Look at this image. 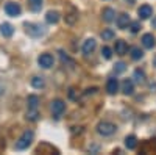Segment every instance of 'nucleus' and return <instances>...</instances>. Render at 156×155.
I'll list each match as a JSON object with an SVG mask.
<instances>
[{
  "instance_id": "2",
  "label": "nucleus",
  "mask_w": 156,
  "mask_h": 155,
  "mask_svg": "<svg viewBox=\"0 0 156 155\" xmlns=\"http://www.w3.org/2000/svg\"><path fill=\"white\" fill-rule=\"evenodd\" d=\"M117 127L112 124V122H108V121H103L97 125V132L101 135V136H109L112 133H115Z\"/></svg>"
},
{
  "instance_id": "8",
  "label": "nucleus",
  "mask_w": 156,
  "mask_h": 155,
  "mask_svg": "<svg viewBox=\"0 0 156 155\" xmlns=\"http://www.w3.org/2000/svg\"><path fill=\"white\" fill-rule=\"evenodd\" d=\"M137 14H139V19L145 20V19H148V17L153 14V9H151L150 5H142V6L137 9Z\"/></svg>"
},
{
  "instance_id": "29",
  "label": "nucleus",
  "mask_w": 156,
  "mask_h": 155,
  "mask_svg": "<svg viewBox=\"0 0 156 155\" xmlns=\"http://www.w3.org/2000/svg\"><path fill=\"white\" fill-rule=\"evenodd\" d=\"M95 91H97V88H89V89H86V93H84V94L89 96V94H94Z\"/></svg>"
},
{
  "instance_id": "6",
  "label": "nucleus",
  "mask_w": 156,
  "mask_h": 155,
  "mask_svg": "<svg viewBox=\"0 0 156 155\" xmlns=\"http://www.w3.org/2000/svg\"><path fill=\"white\" fill-rule=\"evenodd\" d=\"M37 63H39V66H41V68H44V69H48V68H51V66H53L55 60H53V57H51L50 54H42L41 57L37 58Z\"/></svg>"
},
{
  "instance_id": "7",
  "label": "nucleus",
  "mask_w": 156,
  "mask_h": 155,
  "mask_svg": "<svg viewBox=\"0 0 156 155\" xmlns=\"http://www.w3.org/2000/svg\"><path fill=\"white\" fill-rule=\"evenodd\" d=\"M95 47H97V41L94 39V38H89V39H86L84 42H83V54L84 55H89V54H92V52L95 50Z\"/></svg>"
},
{
  "instance_id": "14",
  "label": "nucleus",
  "mask_w": 156,
  "mask_h": 155,
  "mask_svg": "<svg viewBox=\"0 0 156 155\" xmlns=\"http://www.w3.org/2000/svg\"><path fill=\"white\" fill-rule=\"evenodd\" d=\"M128 25H129V16L126 14V13H122V14L117 17V27L123 30V28L128 27Z\"/></svg>"
},
{
  "instance_id": "17",
  "label": "nucleus",
  "mask_w": 156,
  "mask_h": 155,
  "mask_svg": "<svg viewBox=\"0 0 156 155\" xmlns=\"http://www.w3.org/2000/svg\"><path fill=\"white\" fill-rule=\"evenodd\" d=\"M125 146H126L128 149H136V146H137V138H136L134 135L126 136V138H125Z\"/></svg>"
},
{
  "instance_id": "13",
  "label": "nucleus",
  "mask_w": 156,
  "mask_h": 155,
  "mask_svg": "<svg viewBox=\"0 0 156 155\" xmlns=\"http://www.w3.org/2000/svg\"><path fill=\"white\" fill-rule=\"evenodd\" d=\"M101 17H103V20L105 22H112L114 19H115V11L112 9V8H105L103 9V13H101Z\"/></svg>"
},
{
  "instance_id": "9",
  "label": "nucleus",
  "mask_w": 156,
  "mask_h": 155,
  "mask_svg": "<svg viewBox=\"0 0 156 155\" xmlns=\"http://www.w3.org/2000/svg\"><path fill=\"white\" fill-rule=\"evenodd\" d=\"M156 44V39H154V36L151 33H145L144 36H142V46H144L145 49H153Z\"/></svg>"
},
{
  "instance_id": "31",
  "label": "nucleus",
  "mask_w": 156,
  "mask_h": 155,
  "mask_svg": "<svg viewBox=\"0 0 156 155\" xmlns=\"http://www.w3.org/2000/svg\"><path fill=\"white\" fill-rule=\"evenodd\" d=\"M3 93H5V88H3V86H2V85H0V96H2V94H3Z\"/></svg>"
},
{
  "instance_id": "16",
  "label": "nucleus",
  "mask_w": 156,
  "mask_h": 155,
  "mask_svg": "<svg viewBox=\"0 0 156 155\" xmlns=\"http://www.w3.org/2000/svg\"><path fill=\"white\" fill-rule=\"evenodd\" d=\"M45 20L48 24H56L59 20V13L58 11H48L45 14Z\"/></svg>"
},
{
  "instance_id": "15",
  "label": "nucleus",
  "mask_w": 156,
  "mask_h": 155,
  "mask_svg": "<svg viewBox=\"0 0 156 155\" xmlns=\"http://www.w3.org/2000/svg\"><path fill=\"white\" fill-rule=\"evenodd\" d=\"M106 91L109 94H115L117 91H119V82H117V79H109L108 83H106Z\"/></svg>"
},
{
  "instance_id": "22",
  "label": "nucleus",
  "mask_w": 156,
  "mask_h": 155,
  "mask_svg": "<svg viewBox=\"0 0 156 155\" xmlns=\"http://www.w3.org/2000/svg\"><path fill=\"white\" fill-rule=\"evenodd\" d=\"M134 79H136L137 83H144L145 82V72L142 69H136L134 71Z\"/></svg>"
},
{
  "instance_id": "28",
  "label": "nucleus",
  "mask_w": 156,
  "mask_h": 155,
  "mask_svg": "<svg viewBox=\"0 0 156 155\" xmlns=\"http://www.w3.org/2000/svg\"><path fill=\"white\" fill-rule=\"evenodd\" d=\"M76 17H78V16H76V13L73 11L72 14H67V16H66V20H67L69 24H73V22L76 20Z\"/></svg>"
},
{
  "instance_id": "30",
  "label": "nucleus",
  "mask_w": 156,
  "mask_h": 155,
  "mask_svg": "<svg viewBox=\"0 0 156 155\" xmlns=\"http://www.w3.org/2000/svg\"><path fill=\"white\" fill-rule=\"evenodd\" d=\"M151 27L156 28V17H153V20H151Z\"/></svg>"
},
{
  "instance_id": "10",
  "label": "nucleus",
  "mask_w": 156,
  "mask_h": 155,
  "mask_svg": "<svg viewBox=\"0 0 156 155\" xmlns=\"http://www.w3.org/2000/svg\"><path fill=\"white\" fill-rule=\"evenodd\" d=\"M12 33H14V28H12V25L8 24V22H3L0 25V35L5 36V38H11Z\"/></svg>"
},
{
  "instance_id": "21",
  "label": "nucleus",
  "mask_w": 156,
  "mask_h": 155,
  "mask_svg": "<svg viewBox=\"0 0 156 155\" xmlns=\"http://www.w3.org/2000/svg\"><path fill=\"white\" fill-rule=\"evenodd\" d=\"M114 31L111 28H106V30H103L101 31V38H103V41H112L114 39Z\"/></svg>"
},
{
  "instance_id": "23",
  "label": "nucleus",
  "mask_w": 156,
  "mask_h": 155,
  "mask_svg": "<svg viewBox=\"0 0 156 155\" xmlns=\"http://www.w3.org/2000/svg\"><path fill=\"white\" fill-rule=\"evenodd\" d=\"M142 57H144V52H142L139 47H133L131 49V58L133 60H140Z\"/></svg>"
},
{
  "instance_id": "12",
  "label": "nucleus",
  "mask_w": 156,
  "mask_h": 155,
  "mask_svg": "<svg viewBox=\"0 0 156 155\" xmlns=\"http://www.w3.org/2000/svg\"><path fill=\"white\" fill-rule=\"evenodd\" d=\"M122 91H123L125 96H131V94L134 93V85H133V82L129 80V79L123 80V83H122Z\"/></svg>"
},
{
  "instance_id": "3",
  "label": "nucleus",
  "mask_w": 156,
  "mask_h": 155,
  "mask_svg": "<svg viewBox=\"0 0 156 155\" xmlns=\"http://www.w3.org/2000/svg\"><path fill=\"white\" fill-rule=\"evenodd\" d=\"M25 30L33 38H39L44 35V27H41L39 24H25Z\"/></svg>"
},
{
  "instance_id": "18",
  "label": "nucleus",
  "mask_w": 156,
  "mask_h": 155,
  "mask_svg": "<svg viewBox=\"0 0 156 155\" xmlns=\"http://www.w3.org/2000/svg\"><path fill=\"white\" fill-rule=\"evenodd\" d=\"M28 6L31 11L37 13V11H41L42 8V0H28Z\"/></svg>"
},
{
  "instance_id": "26",
  "label": "nucleus",
  "mask_w": 156,
  "mask_h": 155,
  "mask_svg": "<svg viewBox=\"0 0 156 155\" xmlns=\"http://www.w3.org/2000/svg\"><path fill=\"white\" fill-rule=\"evenodd\" d=\"M129 30H131L133 33H137L140 30V24L139 22H129Z\"/></svg>"
},
{
  "instance_id": "25",
  "label": "nucleus",
  "mask_w": 156,
  "mask_h": 155,
  "mask_svg": "<svg viewBox=\"0 0 156 155\" xmlns=\"http://www.w3.org/2000/svg\"><path fill=\"white\" fill-rule=\"evenodd\" d=\"M37 110H30L28 108V111H27V119H30V121H36L37 119Z\"/></svg>"
},
{
  "instance_id": "27",
  "label": "nucleus",
  "mask_w": 156,
  "mask_h": 155,
  "mask_svg": "<svg viewBox=\"0 0 156 155\" xmlns=\"http://www.w3.org/2000/svg\"><path fill=\"white\" fill-rule=\"evenodd\" d=\"M114 69H115L117 74H120V72H123V71L126 69V66H125V63L120 61V63H117V64H115V68H114Z\"/></svg>"
},
{
  "instance_id": "11",
  "label": "nucleus",
  "mask_w": 156,
  "mask_h": 155,
  "mask_svg": "<svg viewBox=\"0 0 156 155\" xmlns=\"http://www.w3.org/2000/svg\"><path fill=\"white\" fill-rule=\"evenodd\" d=\"M114 50H115V54H117V55H125L126 52H128V44H126L123 39H117V41H115V47H114Z\"/></svg>"
},
{
  "instance_id": "19",
  "label": "nucleus",
  "mask_w": 156,
  "mask_h": 155,
  "mask_svg": "<svg viewBox=\"0 0 156 155\" xmlns=\"http://www.w3.org/2000/svg\"><path fill=\"white\" fill-rule=\"evenodd\" d=\"M27 103H28V108H30V110H37V105H39L37 96H28Z\"/></svg>"
},
{
  "instance_id": "24",
  "label": "nucleus",
  "mask_w": 156,
  "mask_h": 155,
  "mask_svg": "<svg viewBox=\"0 0 156 155\" xmlns=\"http://www.w3.org/2000/svg\"><path fill=\"white\" fill-rule=\"evenodd\" d=\"M101 57L105 58V60H109V58L112 57V50H111L109 47H103V49H101Z\"/></svg>"
},
{
  "instance_id": "33",
  "label": "nucleus",
  "mask_w": 156,
  "mask_h": 155,
  "mask_svg": "<svg viewBox=\"0 0 156 155\" xmlns=\"http://www.w3.org/2000/svg\"><path fill=\"white\" fill-rule=\"evenodd\" d=\"M131 2H133V0H131Z\"/></svg>"
},
{
  "instance_id": "5",
  "label": "nucleus",
  "mask_w": 156,
  "mask_h": 155,
  "mask_svg": "<svg viewBox=\"0 0 156 155\" xmlns=\"http://www.w3.org/2000/svg\"><path fill=\"white\" fill-rule=\"evenodd\" d=\"M5 13H6L8 16H11V17H17L20 13H22V8L17 3H14V2H8L5 5Z\"/></svg>"
},
{
  "instance_id": "4",
  "label": "nucleus",
  "mask_w": 156,
  "mask_h": 155,
  "mask_svg": "<svg viewBox=\"0 0 156 155\" xmlns=\"http://www.w3.org/2000/svg\"><path fill=\"white\" fill-rule=\"evenodd\" d=\"M64 110H66V103H64L61 99H55L53 102H51V113H53V116L56 119L61 118V114L64 113Z\"/></svg>"
},
{
  "instance_id": "20",
  "label": "nucleus",
  "mask_w": 156,
  "mask_h": 155,
  "mask_svg": "<svg viewBox=\"0 0 156 155\" xmlns=\"http://www.w3.org/2000/svg\"><path fill=\"white\" fill-rule=\"evenodd\" d=\"M31 86H33V88H37V89H41V88L45 86V82H44L42 77H33V79H31Z\"/></svg>"
},
{
  "instance_id": "32",
  "label": "nucleus",
  "mask_w": 156,
  "mask_h": 155,
  "mask_svg": "<svg viewBox=\"0 0 156 155\" xmlns=\"http://www.w3.org/2000/svg\"><path fill=\"white\" fill-rule=\"evenodd\" d=\"M153 66H156V57L153 58Z\"/></svg>"
},
{
  "instance_id": "1",
  "label": "nucleus",
  "mask_w": 156,
  "mask_h": 155,
  "mask_svg": "<svg viewBox=\"0 0 156 155\" xmlns=\"http://www.w3.org/2000/svg\"><path fill=\"white\" fill-rule=\"evenodd\" d=\"M33 138H34V133L31 130H25L22 133V136L17 139V143H16V149L17 150H23V149H27L31 143H33Z\"/></svg>"
}]
</instances>
